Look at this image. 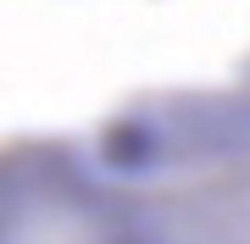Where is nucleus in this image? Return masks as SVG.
<instances>
[{
  "instance_id": "obj_2",
  "label": "nucleus",
  "mask_w": 250,
  "mask_h": 244,
  "mask_svg": "<svg viewBox=\"0 0 250 244\" xmlns=\"http://www.w3.org/2000/svg\"><path fill=\"white\" fill-rule=\"evenodd\" d=\"M0 244H139L128 189L95 133H39L6 145Z\"/></svg>"
},
{
  "instance_id": "obj_3",
  "label": "nucleus",
  "mask_w": 250,
  "mask_h": 244,
  "mask_svg": "<svg viewBox=\"0 0 250 244\" xmlns=\"http://www.w3.org/2000/svg\"><path fill=\"white\" fill-rule=\"evenodd\" d=\"M245 73H250V61H245Z\"/></svg>"
},
{
  "instance_id": "obj_1",
  "label": "nucleus",
  "mask_w": 250,
  "mask_h": 244,
  "mask_svg": "<svg viewBox=\"0 0 250 244\" xmlns=\"http://www.w3.org/2000/svg\"><path fill=\"white\" fill-rule=\"evenodd\" d=\"M139 244H250V73L139 94L95 128Z\"/></svg>"
}]
</instances>
